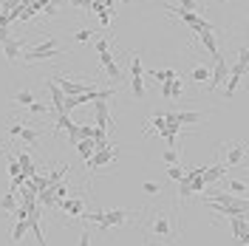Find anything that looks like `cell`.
<instances>
[{"label":"cell","instance_id":"obj_1","mask_svg":"<svg viewBox=\"0 0 249 246\" xmlns=\"http://www.w3.org/2000/svg\"><path fill=\"white\" fill-rule=\"evenodd\" d=\"M57 57H62V51L57 48V40H54V37H48V40H43L40 46H34V48H26V54H23V60H26V65H31V62L57 60Z\"/></svg>","mask_w":249,"mask_h":246},{"label":"cell","instance_id":"obj_2","mask_svg":"<svg viewBox=\"0 0 249 246\" xmlns=\"http://www.w3.org/2000/svg\"><path fill=\"white\" fill-rule=\"evenodd\" d=\"M147 232H150V235H156V238H170V235H173L170 215H167V212H153L150 224H147Z\"/></svg>","mask_w":249,"mask_h":246},{"label":"cell","instance_id":"obj_3","mask_svg":"<svg viewBox=\"0 0 249 246\" xmlns=\"http://www.w3.org/2000/svg\"><path fill=\"white\" fill-rule=\"evenodd\" d=\"M130 215H139V212H130V210H108V212H102V224H96V227H99V232H108L110 227H122Z\"/></svg>","mask_w":249,"mask_h":246},{"label":"cell","instance_id":"obj_4","mask_svg":"<svg viewBox=\"0 0 249 246\" xmlns=\"http://www.w3.org/2000/svg\"><path fill=\"white\" fill-rule=\"evenodd\" d=\"M204 201H213V204H224V207H238V210H247L249 212V201L247 198H235L232 193H221V190H213Z\"/></svg>","mask_w":249,"mask_h":246},{"label":"cell","instance_id":"obj_5","mask_svg":"<svg viewBox=\"0 0 249 246\" xmlns=\"http://www.w3.org/2000/svg\"><path fill=\"white\" fill-rule=\"evenodd\" d=\"M51 79L57 82V88L65 96H77V93H85V91H91V88H96V82L93 85H88V82H71L68 77H51Z\"/></svg>","mask_w":249,"mask_h":246},{"label":"cell","instance_id":"obj_6","mask_svg":"<svg viewBox=\"0 0 249 246\" xmlns=\"http://www.w3.org/2000/svg\"><path fill=\"white\" fill-rule=\"evenodd\" d=\"M93 116H96V127H102V130H108L116 124V119L110 116L108 110V99H93Z\"/></svg>","mask_w":249,"mask_h":246},{"label":"cell","instance_id":"obj_7","mask_svg":"<svg viewBox=\"0 0 249 246\" xmlns=\"http://www.w3.org/2000/svg\"><path fill=\"white\" fill-rule=\"evenodd\" d=\"M116 156H119V150H116V147H113V144H108V147H105V150H96V153H93L91 158H88V161H85V167H88V170L105 167V164H110V161H113V158H116Z\"/></svg>","mask_w":249,"mask_h":246},{"label":"cell","instance_id":"obj_8","mask_svg":"<svg viewBox=\"0 0 249 246\" xmlns=\"http://www.w3.org/2000/svg\"><path fill=\"white\" fill-rule=\"evenodd\" d=\"M227 74H230V68H227V60H224V57H218L215 65L210 68V91H218V88L227 82Z\"/></svg>","mask_w":249,"mask_h":246},{"label":"cell","instance_id":"obj_9","mask_svg":"<svg viewBox=\"0 0 249 246\" xmlns=\"http://www.w3.org/2000/svg\"><path fill=\"white\" fill-rule=\"evenodd\" d=\"M0 48H3V57H6V62H12V65H15L17 57H20V54H23V48H26V43H23V40H6Z\"/></svg>","mask_w":249,"mask_h":246},{"label":"cell","instance_id":"obj_10","mask_svg":"<svg viewBox=\"0 0 249 246\" xmlns=\"http://www.w3.org/2000/svg\"><path fill=\"white\" fill-rule=\"evenodd\" d=\"M244 161V144H230L227 150H224V167H232V164H241Z\"/></svg>","mask_w":249,"mask_h":246},{"label":"cell","instance_id":"obj_11","mask_svg":"<svg viewBox=\"0 0 249 246\" xmlns=\"http://www.w3.org/2000/svg\"><path fill=\"white\" fill-rule=\"evenodd\" d=\"M46 88L48 93H51V108H54V113H62V102H65V93L57 88V82L54 79H46Z\"/></svg>","mask_w":249,"mask_h":246},{"label":"cell","instance_id":"obj_12","mask_svg":"<svg viewBox=\"0 0 249 246\" xmlns=\"http://www.w3.org/2000/svg\"><path fill=\"white\" fill-rule=\"evenodd\" d=\"M198 40H201V46L210 51V57H213V62L221 57V51H218V43H215V34L213 31H198Z\"/></svg>","mask_w":249,"mask_h":246},{"label":"cell","instance_id":"obj_13","mask_svg":"<svg viewBox=\"0 0 249 246\" xmlns=\"http://www.w3.org/2000/svg\"><path fill=\"white\" fill-rule=\"evenodd\" d=\"M227 176V167L224 164H215V167H204V173H201V178H204V184L210 187V184H215V181H221Z\"/></svg>","mask_w":249,"mask_h":246},{"label":"cell","instance_id":"obj_14","mask_svg":"<svg viewBox=\"0 0 249 246\" xmlns=\"http://www.w3.org/2000/svg\"><path fill=\"white\" fill-rule=\"evenodd\" d=\"M60 207H62V210H65L71 218H79V215H82V210H85V207H82V201H79V198H71V195H68V198H62Z\"/></svg>","mask_w":249,"mask_h":246},{"label":"cell","instance_id":"obj_15","mask_svg":"<svg viewBox=\"0 0 249 246\" xmlns=\"http://www.w3.org/2000/svg\"><path fill=\"white\" fill-rule=\"evenodd\" d=\"M201 119H204L201 110H181V113H176V122L181 124V127L184 124H196V122H201Z\"/></svg>","mask_w":249,"mask_h":246},{"label":"cell","instance_id":"obj_16","mask_svg":"<svg viewBox=\"0 0 249 246\" xmlns=\"http://www.w3.org/2000/svg\"><path fill=\"white\" fill-rule=\"evenodd\" d=\"M74 147H77V153L82 156L85 161H88V158H91L93 153H96V144H93L91 139H79V141H77V144H74Z\"/></svg>","mask_w":249,"mask_h":246},{"label":"cell","instance_id":"obj_17","mask_svg":"<svg viewBox=\"0 0 249 246\" xmlns=\"http://www.w3.org/2000/svg\"><path fill=\"white\" fill-rule=\"evenodd\" d=\"M147 77L159 79V82H170V79H173V77H178V74H176L173 68H161V71H159V68H150V71H147Z\"/></svg>","mask_w":249,"mask_h":246},{"label":"cell","instance_id":"obj_18","mask_svg":"<svg viewBox=\"0 0 249 246\" xmlns=\"http://www.w3.org/2000/svg\"><path fill=\"white\" fill-rule=\"evenodd\" d=\"M26 229H29V221H17L15 229H12V238H9V241H12V244H20V241L26 238Z\"/></svg>","mask_w":249,"mask_h":246},{"label":"cell","instance_id":"obj_19","mask_svg":"<svg viewBox=\"0 0 249 246\" xmlns=\"http://www.w3.org/2000/svg\"><path fill=\"white\" fill-rule=\"evenodd\" d=\"M190 79H193V82H207V79H210V65H196V68L190 71Z\"/></svg>","mask_w":249,"mask_h":246},{"label":"cell","instance_id":"obj_20","mask_svg":"<svg viewBox=\"0 0 249 246\" xmlns=\"http://www.w3.org/2000/svg\"><path fill=\"white\" fill-rule=\"evenodd\" d=\"M12 102L20 105V108H29L31 102H34V93H31V91H17L15 96H12Z\"/></svg>","mask_w":249,"mask_h":246},{"label":"cell","instance_id":"obj_21","mask_svg":"<svg viewBox=\"0 0 249 246\" xmlns=\"http://www.w3.org/2000/svg\"><path fill=\"white\" fill-rule=\"evenodd\" d=\"M20 139H23L26 144L34 147V144H37V139H40V130H34V127H23V130H20Z\"/></svg>","mask_w":249,"mask_h":246},{"label":"cell","instance_id":"obj_22","mask_svg":"<svg viewBox=\"0 0 249 246\" xmlns=\"http://www.w3.org/2000/svg\"><path fill=\"white\" fill-rule=\"evenodd\" d=\"M184 93V79L181 77H173L170 79V99H178Z\"/></svg>","mask_w":249,"mask_h":246},{"label":"cell","instance_id":"obj_23","mask_svg":"<svg viewBox=\"0 0 249 246\" xmlns=\"http://www.w3.org/2000/svg\"><path fill=\"white\" fill-rule=\"evenodd\" d=\"M130 91L136 99H144V79L142 77H130Z\"/></svg>","mask_w":249,"mask_h":246},{"label":"cell","instance_id":"obj_24","mask_svg":"<svg viewBox=\"0 0 249 246\" xmlns=\"http://www.w3.org/2000/svg\"><path fill=\"white\" fill-rule=\"evenodd\" d=\"M150 130H156V133L164 130V113H161V110H153V116H150Z\"/></svg>","mask_w":249,"mask_h":246},{"label":"cell","instance_id":"obj_25","mask_svg":"<svg viewBox=\"0 0 249 246\" xmlns=\"http://www.w3.org/2000/svg\"><path fill=\"white\" fill-rule=\"evenodd\" d=\"M15 207H17V198H15V193H6V195L0 198V210H3V212H12Z\"/></svg>","mask_w":249,"mask_h":246},{"label":"cell","instance_id":"obj_26","mask_svg":"<svg viewBox=\"0 0 249 246\" xmlns=\"http://www.w3.org/2000/svg\"><path fill=\"white\" fill-rule=\"evenodd\" d=\"M113 6V0H91V15H99V12H105Z\"/></svg>","mask_w":249,"mask_h":246},{"label":"cell","instance_id":"obj_27","mask_svg":"<svg viewBox=\"0 0 249 246\" xmlns=\"http://www.w3.org/2000/svg\"><path fill=\"white\" fill-rule=\"evenodd\" d=\"M74 40H77V43H93L96 37H93V31H91V29H79L77 34H74Z\"/></svg>","mask_w":249,"mask_h":246},{"label":"cell","instance_id":"obj_28","mask_svg":"<svg viewBox=\"0 0 249 246\" xmlns=\"http://www.w3.org/2000/svg\"><path fill=\"white\" fill-rule=\"evenodd\" d=\"M142 57L136 54V57H130V77H142Z\"/></svg>","mask_w":249,"mask_h":246},{"label":"cell","instance_id":"obj_29","mask_svg":"<svg viewBox=\"0 0 249 246\" xmlns=\"http://www.w3.org/2000/svg\"><path fill=\"white\" fill-rule=\"evenodd\" d=\"M29 110L34 113V116H46V113H48V105H46V102H37V99H34V102L29 105Z\"/></svg>","mask_w":249,"mask_h":246},{"label":"cell","instance_id":"obj_30","mask_svg":"<svg viewBox=\"0 0 249 246\" xmlns=\"http://www.w3.org/2000/svg\"><path fill=\"white\" fill-rule=\"evenodd\" d=\"M105 71H108V77L113 79V82H119V79H122V71H119V65H116V60L110 62V65H105Z\"/></svg>","mask_w":249,"mask_h":246},{"label":"cell","instance_id":"obj_31","mask_svg":"<svg viewBox=\"0 0 249 246\" xmlns=\"http://www.w3.org/2000/svg\"><path fill=\"white\" fill-rule=\"evenodd\" d=\"M167 176H170L173 181H181L184 178V170L178 167V164H167Z\"/></svg>","mask_w":249,"mask_h":246},{"label":"cell","instance_id":"obj_32","mask_svg":"<svg viewBox=\"0 0 249 246\" xmlns=\"http://www.w3.org/2000/svg\"><path fill=\"white\" fill-rule=\"evenodd\" d=\"M37 201H40V204H48V207H51V204H57L54 195H51V190H40V193H37Z\"/></svg>","mask_w":249,"mask_h":246},{"label":"cell","instance_id":"obj_33","mask_svg":"<svg viewBox=\"0 0 249 246\" xmlns=\"http://www.w3.org/2000/svg\"><path fill=\"white\" fill-rule=\"evenodd\" d=\"M12 215H15L17 221H26V218H29V210H26V204H20V207H15V210H12Z\"/></svg>","mask_w":249,"mask_h":246},{"label":"cell","instance_id":"obj_34","mask_svg":"<svg viewBox=\"0 0 249 246\" xmlns=\"http://www.w3.org/2000/svg\"><path fill=\"white\" fill-rule=\"evenodd\" d=\"M51 195H57V201L68 198V187H65V184H57L54 190H51Z\"/></svg>","mask_w":249,"mask_h":246},{"label":"cell","instance_id":"obj_35","mask_svg":"<svg viewBox=\"0 0 249 246\" xmlns=\"http://www.w3.org/2000/svg\"><path fill=\"white\" fill-rule=\"evenodd\" d=\"M227 190H232V193H241V195H244V193H247V184H244V181H227Z\"/></svg>","mask_w":249,"mask_h":246},{"label":"cell","instance_id":"obj_36","mask_svg":"<svg viewBox=\"0 0 249 246\" xmlns=\"http://www.w3.org/2000/svg\"><path fill=\"white\" fill-rule=\"evenodd\" d=\"M93 46H96V51L102 54V51H110V40H108V37H102V40H93Z\"/></svg>","mask_w":249,"mask_h":246},{"label":"cell","instance_id":"obj_37","mask_svg":"<svg viewBox=\"0 0 249 246\" xmlns=\"http://www.w3.org/2000/svg\"><path fill=\"white\" fill-rule=\"evenodd\" d=\"M190 193H193V190H190V181H187V178H181V181H178V195H181V198H187Z\"/></svg>","mask_w":249,"mask_h":246},{"label":"cell","instance_id":"obj_38","mask_svg":"<svg viewBox=\"0 0 249 246\" xmlns=\"http://www.w3.org/2000/svg\"><path fill=\"white\" fill-rule=\"evenodd\" d=\"M230 74H235V77H244V74H247V65H244V62H235L232 68H230Z\"/></svg>","mask_w":249,"mask_h":246},{"label":"cell","instance_id":"obj_39","mask_svg":"<svg viewBox=\"0 0 249 246\" xmlns=\"http://www.w3.org/2000/svg\"><path fill=\"white\" fill-rule=\"evenodd\" d=\"M161 158H164V164H176V161H178V153H176V150H164Z\"/></svg>","mask_w":249,"mask_h":246},{"label":"cell","instance_id":"obj_40","mask_svg":"<svg viewBox=\"0 0 249 246\" xmlns=\"http://www.w3.org/2000/svg\"><path fill=\"white\" fill-rule=\"evenodd\" d=\"M142 190H144L147 195H156V193H159V184H156V181H144V184H142Z\"/></svg>","mask_w":249,"mask_h":246},{"label":"cell","instance_id":"obj_41","mask_svg":"<svg viewBox=\"0 0 249 246\" xmlns=\"http://www.w3.org/2000/svg\"><path fill=\"white\" fill-rule=\"evenodd\" d=\"M91 133H93L91 124H82V122H79V139H91Z\"/></svg>","mask_w":249,"mask_h":246},{"label":"cell","instance_id":"obj_42","mask_svg":"<svg viewBox=\"0 0 249 246\" xmlns=\"http://www.w3.org/2000/svg\"><path fill=\"white\" fill-rule=\"evenodd\" d=\"M43 15H46V17H54V15H57V3H54V0L43 6Z\"/></svg>","mask_w":249,"mask_h":246},{"label":"cell","instance_id":"obj_43","mask_svg":"<svg viewBox=\"0 0 249 246\" xmlns=\"http://www.w3.org/2000/svg\"><path fill=\"white\" fill-rule=\"evenodd\" d=\"M20 130H23V122H12V124H9V136H20Z\"/></svg>","mask_w":249,"mask_h":246},{"label":"cell","instance_id":"obj_44","mask_svg":"<svg viewBox=\"0 0 249 246\" xmlns=\"http://www.w3.org/2000/svg\"><path fill=\"white\" fill-rule=\"evenodd\" d=\"M238 62L249 65V48H247V46H241V51H238Z\"/></svg>","mask_w":249,"mask_h":246},{"label":"cell","instance_id":"obj_45","mask_svg":"<svg viewBox=\"0 0 249 246\" xmlns=\"http://www.w3.org/2000/svg\"><path fill=\"white\" fill-rule=\"evenodd\" d=\"M79 246H91V232H88V229L79 235Z\"/></svg>","mask_w":249,"mask_h":246},{"label":"cell","instance_id":"obj_46","mask_svg":"<svg viewBox=\"0 0 249 246\" xmlns=\"http://www.w3.org/2000/svg\"><path fill=\"white\" fill-rule=\"evenodd\" d=\"M161 85V99H170V82H159Z\"/></svg>","mask_w":249,"mask_h":246},{"label":"cell","instance_id":"obj_47","mask_svg":"<svg viewBox=\"0 0 249 246\" xmlns=\"http://www.w3.org/2000/svg\"><path fill=\"white\" fill-rule=\"evenodd\" d=\"M6 40H12V37H9V29H0V46H3Z\"/></svg>","mask_w":249,"mask_h":246},{"label":"cell","instance_id":"obj_48","mask_svg":"<svg viewBox=\"0 0 249 246\" xmlns=\"http://www.w3.org/2000/svg\"><path fill=\"white\" fill-rule=\"evenodd\" d=\"M119 3H130V0H119Z\"/></svg>","mask_w":249,"mask_h":246},{"label":"cell","instance_id":"obj_49","mask_svg":"<svg viewBox=\"0 0 249 246\" xmlns=\"http://www.w3.org/2000/svg\"><path fill=\"white\" fill-rule=\"evenodd\" d=\"M20 3H29V0H20Z\"/></svg>","mask_w":249,"mask_h":246},{"label":"cell","instance_id":"obj_50","mask_svg":"<svg viewBox=\"0 0 249 246\" xmlns=\"http://www.w3.org/2000/svg\"><path fill=\"white\" fill-rule=\"evenodd\" d=\"M156 246H164V244H156Z\"/></svg>","mask_w":249,"mask_h":246}]
</instances>
